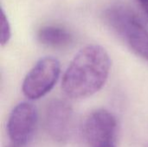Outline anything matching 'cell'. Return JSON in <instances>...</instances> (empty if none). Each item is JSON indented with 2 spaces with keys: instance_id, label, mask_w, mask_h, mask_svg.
I'll use <instances>...</instances> for the list:
<instances>
[{
  "instance_id": "6da1fadb",
  "label": "cell",
  "mask_w": 148,
  "mask_h": 147,
  "mask_svg": "<svg viewBox=\"0 0 148 147\" xmlns=\"http://www.w3.org/2000/svg\"><path fill=\"white\" fill-rule=\"evenodd\" d=\"M110 57L96 44L82 48L72 59L62 81L63 93L71 99H85L99 92L109 75Z\"/></svg>"
},
{
  "instance_id": "7a4b0ae2",
  "label": "cell",
  "mask_w": 148,
  "mask_h": 147,
  "mask_svg": "<svg viewBox=\"0 0 148 147\" xmlns=\"http://www.w3.org/2000/svg\"><path fill=\"white\" fill-rule=\"evenodd\" d=\"M111 27L140 57L148 61V30L135 14L122 5H114L106 11Z\"/></svg>"
},
{
  "instance_id": "3957f363",
  "label": "cell",
  "mask_w": 148,
  "mask_h": 147,
  "mask_svg": "<svg viewBox=\"0 0 148 147\" xmlns=\"http://www.w3.org/2000/svg\"><path fill=\"white\" fill-rule=\"evenodd\" d=\"M61 65L56 58H41L25 76L22 91L29 100H38L49 93L57 82Z\"/></svg>"
},
{
  "instance_id": "277c9868",
  "label": "cell",
  "mask_w": 148,
  "mask_h": 147,
  "mask_svg": "<svg viewBox=\"0 0 148 147\" xmlns=\"http://www.w3.org/2000/svg\"><path fill=\"white\" fill-rule=\"evenodd\" d=\"M38 120L36 107L27 101L17 104L11 111L8 122L7 133L10 139L16 146H24L32 139Z\"/></svg>"
},
{
  "instance_id": "5b68a950",
  "label": "cell",
  "mask_w": 148,
  "mask_h": 147,
  "mask_svg": "<svg viewBox=\"0 0 148 147\" xmlns=\"http://www.w3.org/2000/svg\"><path fill=\"white\" fill-rule=\"evenodd\" d=\"M117 120L106 109L93 111L87 117L83 125V133L91 147H98L108 143H115Z\"/></svg>"
},
{
  "instance_id": "8992f818",
  "label": "cell",
  "mask_w": 148,
  "mask_h": 147,
  "mask_svg": "<svg viewBox=\"0 0 148 147\" xmlns=\"http://www.w3.org/2000/svg\"><path fill=\"white\" fill-rule=\"evenodd\" d=\"M44 126L46 132L54 140H68L73 127V110L70 105L61 99L51 101L45 110Z\"/></svg>"
},
{
  "instance_id": "52a82bcc",
  "label": "cell",
  "mask_w": 148,
  "mask_h": 147,
  "mask_svg": "<svg viewBox=\"0 0 148 147\" xmlns=\"http://www.w3.org/2000/svg\"><path fill=\"white\" fill-rule=\"evenodd\" d=\"M38 40L45 46L62 49L69 46L72 42V35L63 27L47 25L42 27L37 34Z\"/></svg>"
},
{
  "instance_id": "ba28073f",
  "label": "cell",
  "mask_w": 148,
  "mask_h": 147,
  "mask_svg": "<svg viewBox=\"0 0 148 147\" xmlns=\"http://www.w3.org/2000/svg\"><path fill=\"white\" fill-rule=\"evenodd\" d=\"M11 36V29L8 20L7 16L4 13V10H1V36H0V43L2 46H4L8 43Z\"/></svg>"
},
{
  "instance_id": "9c48e42d",
  "label": "cell",
  "mask_w": 148,
  "mask_h": 147,
  "mask_svg": "<svg viewBox=\"0 0 148 147\" xmlns=\"http://www.w3.org/2000/svg\"><path fill=\"white\" fill-rule=\"evenodd\" d=\"M138 2L148 16V0H138Z\"/></svg>"
},
{
  "instance_id": "30bf717a",
  "label": "cell",
  "mask_w": 148,
  "mask_h": 147,
  "mask_svg": "<svg viewBox=\"0 0 148 147\" xmlns=\"http://www.w3.org/2000/svg\"><path fill=\"white\" fill-rule=\"evenodd\" d=\"M98 147H116V144L115 143H108V144H105L102 146H100Z\"/></svg>"
}]
</instances>
